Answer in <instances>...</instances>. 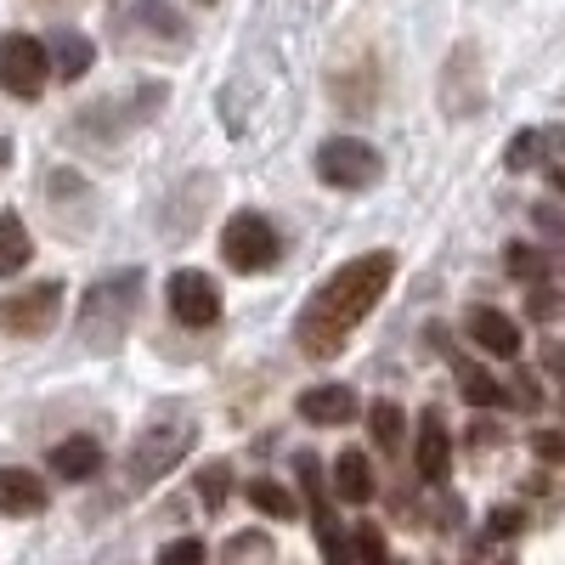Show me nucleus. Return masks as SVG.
<instances>
[{"mask_svg": "<svg viewBox=\"0 0 565 565\" xmlns=\"http://www.w3.org/2000/svg\"><path fill=\"white\" fill-rule=\"evenodd\" d=\"M537 141H543V136H532V130L514 136V141H509V170H526V164L537 159Z\"/></svg>", "mask_w": 565, "mask_h": 565, "instance_id": "5701e85b", "label": "nucleus"}, {"mask_svg": "<svg viewBox=\"0 0 565 565\" xmlns=\"http://www.w3.org/2000/svg\"><path fill=\"white\" fill-rule=\"evenodd\" d=\"M45 509V481L29 469H0V514H40Z\"/></svg>", "mask_w": 565, "mask_h": 565, "instance_id": "ddd939ff", "label": "nucleus"}, {"mask_svg": "<svg viewBox=\"0 0 565 565\" xmlns=\"http://www.w3.org/2000/svg\"><path fill=\"white\" fill-rule=\"evenodd\" d=\"M186 447H193V418H181V413L153 424V430H141V441L130 452V487H153Z\"/></svg>", "mask_w": 565, "mask_h": 565, "instance_id": "39448f33", "label": "nucleus"}, {"mask_svg": "<svg viewBox=\"0 0 565 565\" xmlns=\"http://www.w3.org/2000/svg\"><path fill=\"white\" fill-rule=\"evenodd\" d=\"M458 380H463V402H469V407H498V402H503L498 380H492V373H481V367H463V362H458Z\"/></svg>", "mask_w": 565, "mask_h": 565, "instance_id": "a211bd4d", "label": "nucleus"}, {"mask_svg": "<svg viewBox=\"0 0 565 565\" xmlns=\"http://www.w3.org/2000/svg\"><path fill=\"white\" fill-rule=\"evenodd\" d=\"M391 271H396V260H391L385 249L345 260V266H340V271L328 277L322 289L306 300V311H300V322H295V340H300V351H306L311 362L340 356V351H345V340L356 334V322H362L373 306H380V295H385Z\"/></svg>", "mask_w": 565, "mask_h": 565, "instance_id": "f257e3e1", "label": "nucleus"}, {"mask_svg": "<svg viewBox=\"0 0 565 565\" xmlns=\"http://www.w3.org/2000/svg\"><path fill=\"white\" fill-rule=\"evenodd\" d=\"M57 311H63V289H57V282H29V289L7 295L0 322H7V334H18V340H40V334H52Z\"/></svg>", "mask_w": 565, "mask_h": 565, "instance_id": "0eeeda50", "label": "nucleus"}, {"mask_svg": "<svg viewBox=\"0 0 565 565\" xmlns=\"http://www.w3.org/2000/svg\"><path fill=\"white\" fill-rule=\"evenodd\" d=\"M509 271H514V277H543V260H537L532 249L514 244V249H509Z\"/></svg>", "mask_w": 565, "mask_h": 565, "instance_id": "b1692460", "label": "nucleus"}, {"mask_svg": "<svg viewBox=\"0 0 565 565\" xmlns=\"http://www.w3.org/2000/svg\"><path fill=\"white\" fill-rule=\"evenodd\" d=\"M249 503L260 514H271V521H289L295 514V492H282L277 481H249Z\"/></svg>", "mask_w": 565, "mask_h": 565, "instance_id": "aec40b11", "label": "nucleus"}, {"mask_svg": "<svg viewBox=\"0 0 565 565\" xmlns=\"http://www.w3.org/2000/svg\"><path fill=\"white\" fill-rule=\"evenodd\" d=\"M356 554H362V565H385V532L380 526H356Z\"/></svg>", "mask_w": 565, "mask_h": 565, "instance_id": "4be33fe9", "label": "nucleus"}, {"mask_svg": "<svg viewBox=\"0 0 565 565\" xmlns=\"http://www.w3.org/2000/svg\"><path fill=\"white\" fill-rule=\"evenodd\" d=\"M514 526H521V514H514V509H498V514H492V532H498V537H509Z\"/></svg>", "mask_w": 565, "mask_h": 565, "instance_id": "a878e982", "label": "nucleus"}, {"mask_svg": "<svg viewBox=\"0 0 565 565\" xmlns=\"http://www.w3.org/2000/svg\"><path fill=\"white\" fill-rule=\"evenodd\" d=\"M334 487H340L345 503H367V498H373V469H367L362 452H340V463H334Z\"/></svg>", "mask_w": 565, "mask_h": 565, "instance_id": "dca6fc26", "label": "nucleus"}, {"mask_svg": "<svg viewBox=\"0 0 565 565\" xmlns=\"http://www.w3.org/2000/svg\"><path fill=\"white\" fill-rule=\"evenodd\" d=\"M52 45L34 34H0V90L12 97H40L45 79H52Z\"/></svg>", "mask_w": 565, "mask_h": 565, "instance_id": "20e7f679", "label": "nucleus"}, {"mask_svg": "<svg viewBox=\"0 0 565 565\" xmlns=\"http://www.w3.org/2000/svg\"><path fill=\"white\" fill-rule=\"evenodd\" d=\"M277 249H282V244H277L271 221L255 215V210L232 215L226 232H221V255H226L232 271H271V266H277Z\"/></svg>", "mask_w": 565, "mask_h": 565, "instance_id": "423d86ee", "label": "nucleus"}, {"mask_svg": "<svg viewBox=\"0 0 565 565\" xmlns=\"http://www.w3.org/2000/svg\"><path fill=\"white\" fill-rule=\"evenodd\" d=\"M367 436L380 441V447H396L402 441V407L396 402H373L367 407Z\"/></svg>", "mask_w": 565, "mask_h": 565, "instance_id": "6ab92c4d", "label": "nucleus"}, {"mask_svg": "<svg viewBox=\"0 0 565 565\" xmlns=\"http://www.w3.org/2000/svg\"><path fill=\"white\" fill-rule=\"evenodd\" d=\"M317 175L328 186H340V193H362V186L385 175V159H380V148H367L356 136H334L317 148Z\"/></svg>", "mask_w": 565, "mask_h": 565, "instance_id": "7ed1b4c3", "label": "nucleus"}, {"mask_svg": "<svg viewBox=\"0 0 565 565\" xmlns=\"http://www.w3.org/2000/svg\"><path fill=\"white\" fill-rule=\"evenodd\" d=\"M7 164H12V141L0 136V175H7Z\"/></svg>", "mask_w": 565, "mask_h": 565, "instance_id": "bb28decb", "label": "nucleus"}, {"mask_svg": "<svg viewBox=\"0 0 565 565\" xmlns=\"http://www.w3.org/2000/svg\"><path fill=\"white\" fill-rule=\"evenodd\" d=\"M52 476L63 481H90V476H103V441L97 436H68L52 447Z\"/></svg>", "mask_w": 565, "mask_h": 565, "instance_id": "9b49d317", "label": "nucleus"}, {"mask_svg": "<svg viewBox=\"0 0 565 565\" xmlns=\"http://www.w3.org/2000/svg\"><path fill=\"white\" fill-rule=\"evenodd\" d=\"M447 469H452V441L441 430V418L424 413V424H418V476L424 481H447Z\"/></svg>", "mask_w": 565, "mask_h": 565, "instance_id": "4468645a", "label": "nucleus"}, {"mask_svg": "<svg viewBox=\"0 0 565 565\" xmlns=\"http://www.w3.org/2000/svg\"><path fill=\"white\" fill-rule=\"evenodd\" d=\"M141 306V271H114V277H97L90 295L79 306V340L90 351H108L125 340V328Z\"/></svg>", "mask_w": 565, "mask_h": 565, "instance_id": "f03ea898", "label": "nucleus"}, {"mask_svg": "<svg viewBox=\"0 0 565 565\" xmlns=\"http://www.w3.org/2000/svg\"><path fill=\"white\" fill-rule=\"evenodd\" d=\"M90 57H97V52H90V40H85L79 29H57V34H52V68H57L63 79H79V74L90 68Z\"/></svg>", "mask_w": 565, "mask_h": 565, "instance_id": "2eb2a0df", "label": "nucleus"}, {"mask_svg": "<svg viewBox=\"0 0 565 565\" xmlns=\"http://www.w3.org/2000/svg\"><path fill=\"white\" fill-rule=\"evenodd\" d=\"M463 328H469V340H476L481 351H492V356H521V328H514V317H503V311H492V306H476Z\"/></svg>", "mask_w": 565, "mask_h": 565, "instance_id": "9d476101", "label": "nucleus"}, {"mask_svg": "<svg viewBox=\"0 0 565 565\" xmlns=\"http://www.w3.org/2000/svg\"><path fill=\"white\" fill-rule=\"evenodd\" d=\"M170 311L186 328H210L221 317V282L210 271H175L170 277Z\"/></svg>", "mask_w": 565, "mask_h": 565, "instance_id": "6e6552de", "label": "nucleus"}, {"mask_svg": "<svg viewBox=\"0 0 565 565\" xmlns=\"http://www.w3.org/2000/svg\"><path fill=\"white\" fill-rule=\"evenodd\" d=\"M159 565H210V554H204L199 537H175V543L159 554Z\"/></svg>", "mask_w": 565, "mask_h": 565, "instance_id": "412c9836", "label": "nucleus"}, {"mask_svg": "<svg viewBox=\"0 0 565 565\" xmlns=\"http://www.w3.org/2000/svg\"><path fill=\"white\" fill-rule=\"evenodd\" d=\"M199 492H204L210 503H221V498H226V463H210V469H204V481H199Z\"/></svg>", "mask_w": 565, "mask_h": 565, "instance_id": "393cba45", "label": "nucleus"}, {"mask_svg": "<svg viewBox=\"0 0 565 565\" xmlns=\"http://www.w3.org/2000/svg\"><path fill=\"white\" fill-rule=\"evenodd\" d=\"M554 186H559V193H565V170H554Z\"/></svg>", "mask_w": 565, "mask_h": 565, "instance_id": "cd10ccee", "label": "nucleus"}, {"mask_svg": "<svg viewBox=\"0 0 565 565\" xmlns=\"http://www.w3.org/2000/svg\"><path fill=\"white\" fill-rule=\"evenodd\" d=\"M300 418H311V424H345V418H356V391L351 385H311L300 396Z\"/></svg>", "mask_w": 565, "mask_h": 565, "instance_id": "f8f14e48", "label": "nucleus"}, {"mask_svg": "<svg viewBox=\"0 0 565 565\" xmlns=\"http://www.w3.org/2000/svg\"><path fill=\"white\" fill-rule=\"evenodd\" d=\"M295 469H300V487H306V498H311V521H317L322 559H328V565H351V548H345V537H340V526H334V509H328V498H322V463H317L311 452H300Z\"/></svg>", "mask_w": 565, "mask_h": 565, "instance_id": "1a4fd4ad", "label": "nucleus"}, {"mask_svg": "<svg viewBox=\"0 0 565 565\" xmlns=\"http://www.w3.org/2000/svg\"><path fill=\"white\" fill-rule=\"evenodd\" d=\"M29 255H34V244H29V226H23L18 215H0V277L23 271V266H29Z\"/></svg>", "mask_w": 565, "mask_h": 565, "instance_id": "f3484780", "label": "nucleus"}]
</instances>
